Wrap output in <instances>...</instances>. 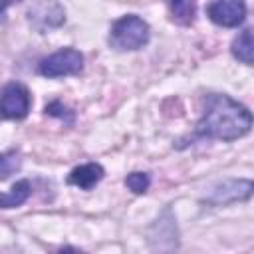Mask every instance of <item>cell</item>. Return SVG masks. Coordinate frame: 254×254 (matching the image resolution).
<instances>
[{
  "instance_id": "cell-14",
  "label": "cell",
  "mask_w": 254,
  "mask_h": 254,
  "mask_svg": "<svg viewBox=\"0 0 254 254\" xmlns=\"http://www.w3.org/2000/svg\"><path fill=\"white\" fill-rule=\"evenodd\" d=\"M10 2H14V0H4V12H6V8L10 6ZM16 2H18V0H16Z\"/></svg>"
},
{
  "instance_id": "cell-2",
  "label": "cell",
  "mask_w": 254,
  "mask_h": 254,
  "mask_svg": "<svg viewBox=\"0 0 254 254\" xmlns=\"http://www.w3.org/2000/svg\"><path fill=\"white\" fill-rule=\"evenodd\" d=\"M147 42H149V24L135 14L123 16L111 26L109 44L115 50H139Z\"/></svg>"
},
{
  "instance_id": "cell-10",
  "label": "cell",
  "mask_w": 254,
  "mask_h": 254,
  "mask_svg": "<svg viewBox=\"0 0 254 254\" xmlns=\"http://www.w3.org/2000/svg\"><path fill=\"white\" fill-rule=\"evenodd\" d=\"M32 192V187L28 181H18L8 192L2 194V206L4 208H12V206H20Z\"/></svg>"
},
{
  "instance_id": "cell-1",
  "label": "cell",
  "mask_w": 254,
  "mask_h": 254,
  "mask_svg": "<svg viewBox=\"0 0 254 254\" xmlns=\"http://www.w3.org/2000/svg\"><path fill=\"white\" fill-rule=\"evenodd\" d=\"M254 123L252 113L232 97L224 93H212L204 101L202 117L196 123L194 133L198 137L234 141L250 131Z\"/></svg>"
},
{
  "instance_id": "cell-11",
  "label": "cell",
  "mask_w": 254,
  "mask_h": 254,
  "mask_svg": "<svg viewBox=\"0 0 254 254\" xmlns=\"http://www.w3.org/2000/svg\"><path fill=\"white\" fill-rule=\"evenodd\" d=\"M125 185H127V189H129L131 192H135V194H143V192L149 189L151 179H149V175H147V173H139V171H137V173L127 175Z\"/></svg>"
},
{
  "instance_id": "cell-6",
  "label": "cell",
  "mask_w": 254,
  "mask_h": 254,
  "mask_svg": "<svg viewBox=\"0 0 254 254\" xmlns=\"http://www.w3.org/2000/svg\"><path fill=\"white\" fill-rule=\"evenodd\" d=\"M30 111V93L22 83H8L2 91V115L6 119H24Z\"/></svg>"
},
{
  "instance_id": "cell-3",
  "label": "cell",
  "mask_w": 254,
  "mask_h": 254,
  "mask_svg": "<svg viewBox=\"0 0 254 254\" xmlns=\"http://www.w3.org/2000/svg\"><path fill=\"white\" fill-rule=\"evenodd\" d=\"M83 67L81 52L73 48L60 50L40 62V73L44 77H62V75H75Z\"/></svg>"
},
{
  "instance_id": "cell-13",
  "label": "cell",
  "mask_w": 254,
  "mask_h": 254,
  "mask_svg": "<svg viewBox=\"0 0 254 254\" xmlns=\"http://www.w3.org/2000/svg\"><path fill=\"white\" fill-rule=\"evenodd\" d=\"M46 113H48V115H54V117H60V119H65L67 123L73 121V113H71L67 107H64L60 101H54V103L46 105Z\"/></svg>"
},
{
  "instance_id": "cell-8",
  "label": "cell",
  "mask_w": 254,
  "mask_h": 254,
  "mask_svg": "<svg viewBox=\"0 0 254 254\" xmlns=\"http://www.w3.org/2000/svg\"><path fill=\"white\" fill-rule=\"evenodd\" d=\"M232 56L248 65H254V28L242 30L234 40H232Z\"/></svg>"
},
{
  "instance_id": "cell-12",
  "label": "cell",
  "mask_w": 254,
  "mask_h": 254,
  "mask_svg": "<svg viewBox=\"0 0 254 254\" xmlns=\"http://www.w3.org/2000/svg\"><path fill=\"white\" fill-rule=\"evenodd\" d=\"M18 165H20L18 153H16V151L6 153V155L2 157V161H0V175H2V179H8V177L12 175V171L18 169Z\"/></svg>"
},
{
  "instance_id": "cell-5",
  "label": "cell",
  "mask_w": 254,
  "mask_h": 254,
  "mask_svg": "<svg viewBox=\"0 0 254 254\" xmlns=\"http://www.w3.org/2000/svg\"><path fill=\"white\" fill-rule=\"evenodd\" d=\"M206 14L216 26L234 28L246 18V4L244 0H212L206 8Z\"/></svg>"
},
{
  "instance_id": "cell-4",
  "label": "cell",
  "mask_w": 254,
  "mask_h": 254,
  "mask_svg": "<svg viewBox=\"0 0 254 254\" xmlns=\"http://www.w3.org/2000/svg\"><path fill=\"white\" fill-rule=\"evenodd\" d=\"M252 194H254V181L230 179V181H222V183L214 185L202 200L208 204H228V202L244 200Z\"/></svg>"
},
{
  "instance_id": "cell-9",
  "label": "cell",
  "mask_w": 254,
  "mask_h": 254,
  "mask_svg": "<svg viewBox=\"0 0 254 254\" xmlns=\"http://www.w3.org/2000/svg\"><path fill=\"white\" fill-rule=\"evenodd\" d=\"M173 20L181 26H190L196 16V0H169Z\"/></svg>"
},
{
  "instance_id": "cell-7",
  "label": "cell",
  "mask_w": 254,
  "mask_h": 254,
  "mask_svg": "<svg viewBox=\"0 0 254 254\" xmlns=\"http://www.w3.org/2000/svg\"><path fill=\"white\" fill-rule=\"evenodd\" d=\"M103 179V167L99 163H85V165H79L75 167L69 177H67V183L73 185V187H79L83 190H89L91 187H95L99 181Z\"/></svg>"
}]
</instances>
